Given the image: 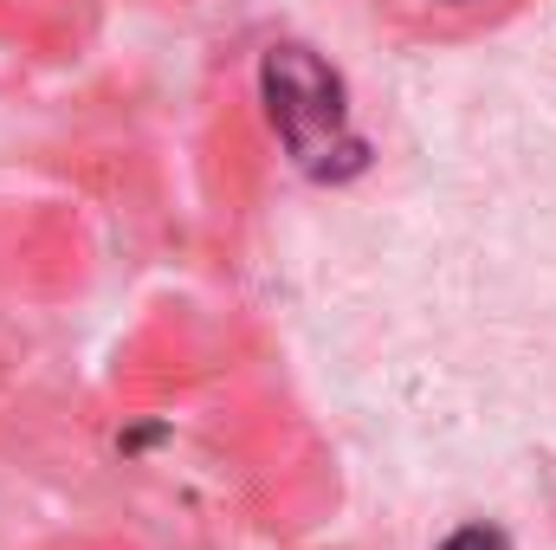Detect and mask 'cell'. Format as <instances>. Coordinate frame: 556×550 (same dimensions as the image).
I'll return each instance as SVG.
<instances>
[{"mask_svg":"<svg viewBox=\"0 0 556 550\" xmlns=\"http://www.w3.org/2000/svg\"><path fill=\"white\" fill-rule=\"evenodd\" d=\"M266 104L291 162L311 175H350L363 168V137L350 130V104H343V78L311 52V46H273L266 52Z\"/></svg>","mask_w":556,"mask_h":550,"instance_id":"1","label":"cell"},{"mask_svg":"<svg viewBox=\"0 0 556 550\" xmlns=\"http://www.w3.org/2000/svg\"><path fill=\"white\" fill-rule=\"evenodd\" d=\"M440 550H511V538H505L498 525H459Z\"/></svg>","mask_w":556,"mask_h":550,"instance_id":"2","label":"cell"},{"mask_svg":"<svg viewBox=\"0 0 556 550\" xmlns=\"http://www.w3.org/2000/svg\"><path fill=\"white\" fill-rule=\"evenodd\" d=\"M427 13H440V20H479V13H492V7H505V0H415Z\"/></svg>","mask_w":556,"mask_h":550,"instance_id":"3","label":"cell"}]
</instances>
